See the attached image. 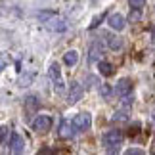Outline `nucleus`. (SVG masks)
Returning <instances> with one entry per match:
<instances>
[{"mask_svg": "<svg viewBox=\"0 0 155 155\" xmlns=\"http://www.w3.org/2000/svg\"><path fill=\"white\" fill-rule=\"evenodd\" d=\"M107 23H109V27L113 29V31H117V33H121L124 29V17L121 14H111L109 19H107Z\"/></svg>", "mask_w": 155, "mask_h": 155, "instance_id": "obj_8", "label": "nucleus"}, {"mask_svg": "<svg viewBox=\"0 0 155 155\" xmlns=\"http://www.w3.org/2000/svg\"><path fill=\"white\" fill-rule=\"evenodd\" d=\"M25 105L33 111V109H37V107H38V100L35 98V96H29V98H25Z\"/></svg>", "mask_w": 155, "mask_h": 155, "instance_id": "obj_16", "label": "nucleus"}, {"mask_svg": "<svg viewBox=\"0 0 155 155\" xmlns=\"http://www.w3.org/2000/svg\"><path fill=\"white\" fill-rule=\"evenodd\" d=\"M142 153H144V151L138 150V147H134V150H128V151H127V155H142Z\"/></svg>", "mask_w": 155, "mask_h": 155, "instance_id": "obj_21", "label": "nucleus"}, {"mask_svg": "<svg viewBox=\"0 0 155 155\" xmlns=\"http://www.w3.org/2000/svg\"><path fill=\"white\" fill-rule=\"evenodd\" d=\"M40 19H48V17H52V14H48V12H42V14H38Z\"/></svg>", "mask_w": 155, "mask_h": 155, "instance_id": "obj_22", "label": "nucleus"}, {"mask_svg": "<svg viewBox=\"0 0 155 155\" xmlns=\"http://www.w3.org/2000/svg\"><path fill=\"white\" fill-rule=\"evenodd\" d=\"M142 15V10H130V21H138Z\"/></svg>", "mask_w": 155, "mask_h": 155, "instance_id": "obj_18", "label": "nucleus"}, {"mask_svg": "<svg viewBox=\"0 0 155 155\" xmlns=\"http://www.w3.org/2000/svg\"><path fill=\"white\" fill-rule=\"evenodd\" d=\"M132 92V82H130V79H119L117 81V86H115V94L117 96H121V98H124V96H128V94Z\"/></svg>", "mask_w": 155, "mask_h": 155, "instance_id": "obj_6", "label": "nucleus"}, {"mask_svg": "<svg viewBox=\"0 0 155 155\" xmlns=\"http://www.w3.org/2000/svg\"><path fill=\"white\" fill-rule=\"evenodd\" d=\"M48 27L52 29V31H56V33H61V31L67 29V23H65L63 19H56V17H54V19L48 21Z\"/></svg>", "mask_w": 155, "mask_h": 155, "instance_id": "obj_12", "label": "nucleus"}, {"mask_svg": "<svg viewBox=\"0 0 155 155\" xmlns=\"http://www.w3.org/2000/svg\"><path fill=\"white\" fill-rule=\"evenodd\" d=\"M10 150H12V153H23L25 151V140L19 134H14L10 140Z\"/></svg>", "mask_w": 155, "mask_h": 155, "instance_id": "obj_10", "label": "nucleus"}, {"mask_svg": "<svg viewBox=\"0 0 155 155\" xmlns=\"http://www.w3.org/2000/svg\"><path fill=\"white\" fill-rule=\"evenodd\" d=\"M77 124L73 121H61V124H59V138H63V140H69V138H73L75 132H77Z\"/></svg>", "mask_w": 155, "mask_h": 155, "instance_id": "obj_4", "label": "nucleus"}, {"mask_svg": "<svg viewBox=\"0 0 155 155\" xmlns=\"http://www.w3.org/2000/svg\"><path fill=\"white\" fill-rule=\"evenodd\" d=\"M48 75H50V81L54 82V86H56V90L58 92H61L63 90V77H61V69H59V65L54 61L50 65V69H48Z\"/></svg>", "mask_w": 155, "mask_h": 155, "instance_id": "obj_2", "label": "nucleus"}, {"mask_svg": "<svg viewBox=\"0 0 155 155\" xmlns=\"http://www.w3.org/2000/svg\"><path fill=\"white\" fill-rule=\"evenodd\" d=\"M107 44H109L111 50H119L123 46V40L119 37H115V35H109V37H107Z\"/></svg>", "mask_w": 155, "mask_h": 155, "instance_id": "obj_14", "label": "nucleus"}, {"mask_svg": "<svg viewBox=\"0 0 155 155\" xmlns=\"http://www.w3.org/2000/svg\"><path fill=\"white\" fill-rule=\"evenodd\" d=\"M128 6H130V10H144L146 0H128Z\"/></svg>", "mask_w": 155, "mask_h": 155, "instance_id": "obj_15", "label": "nucleus"}, {"mask_svg": "<svg viewBox=\"0 0 155 155\" xmlns=\"http://www.w3.org/2000/svg\"><path fill=\"white\" fill-rule=\"evenodd\" d=\"M0 136H2V144L6 146V142H8V127H2V128H0Z\"/></svg>", "mask_w": 155, "mask_h": 155, "instance_id": "obj_19", "label": "nucleus"}, {"mask_svg": "<svg viewBox=\"0 0 155 155\" xmlns=\"http://www.w3.org/2000/svg\"><path fill=\"white\" fill-rule=\"evenodd\" d=\"M100 59H102V44H100V40H94L90 44V52H88V61L94 63Z\"/></svg>", "mask_w": 155, "mask_h": 155, "instance_id": "obj_9", "label": "nucleus"}, {"mask_svg": "<svg viewBox=\"0 0 155 155\" xmlns=\"http://www.w3.org/2000/svg\"><path fill=\"white\" fill-rule=\"evenodd\" d=\"M73 123L77 124L79 130H88L90 124H92V117H90V113H79V115L73 119Z\"/></svg>", "mask_w": 155, "mask_h": 155, "instance_id": "obj_7", "label": "nucleus"}, {"mask_svg": "<svg viewBox=\"0 0 155 155\" xmlns=\"http://www.w3.org/2000/svg\"><path fill=\"white\" fill-rule=\"evenodd\" d=\"M127 119H128V117H127V113H124V111H119V113H115V115H113V121H115V123H117V121H127Z\"/></svg>", "mask_w": 155, "mask_h": 155, "instance_id": "obj_17", "label": "nucleus"}, {"mask_svg": "<svg viewBox=\"0 0 155 155\" xmlns=\"http://www.w3.org/2000/svg\"><path fill=\"white\" fill-rule=\"evenodd\" d=\"M100 94H102V96H109V94H111V90H109V86H105V84H102V86H100Z\"/></svg>", "mask_w": 155, "mask_h": 155, "instance_id": "obj_20", "label": "nucleus"}, {"mask_svg": "<svg viewBox=\"0 0 155 155\" xmlns=\"http://www.w3.org/2000/svg\"><path fill=\"white\" fill-rule=\"evenodd\" d=\"M82 94H84L82 84H81V82H77V81H73V82H71V88H69V100H67V102L69 104H77L82 98Z\"/></svg>", "mask_w": 155, "mask_h": 155, "instance_id": "obj_5", "label": "nucleus"}, {"mask_svg": "<svg viewBox=\"0 0 155 155\" xmlns=\"http://www.w3.org/2000/svg\"><path fill=\"white\" fill-rule=\"evenodd\" d=\"M153 121H155V111H153Z\"/></svg>", "mask_w": 155, "mask_h": 155, "instance_id": "obj_23", "label": "nucleus"}, {"mask_svg": "<svg viewBox=\"0 0 155 155\" xmlns=\"http://www.w3.org/2000/svg\"><path fill=\"white\" fill-rule=\"evenodd\" d=\"M77 61H79V52H77V50H69V52L63 54V63L67 65V67L77 65Z\"/></svg>", "mask_w": 155, "mask_h": 155, "instance_id": "obj_11", "label": "nucleus"}, {"mask_svg": "<svg viewBox=\"0 0 155 155\" xmlns=\"http://www.w3.org/2000/svg\"><path fill=\"white\" fill-rule=\"evenodd\" d=\"M121 144H123V132L121 130H109V132L104 134V146L107 153H117L121 150Z\"/></svg>", "mask_w": 155, "mask_h": 155, "instance_id": "obj_1", "label": "nucleus"}, {"mask_svg": "<svg viewBox=\"0 0 155 155\" xmlns=\"http://www.w3.org/2000/svg\"><path fill=\"white\" fill-rule=\"evenodd\" d=\"M50 128H52V119L48 115H38L33 121V130L38 132V134H46Z\"/></svg>", "mask_w": 155, "mask_h": 155, "instance_id": "obj_3", "label": "nucleus"}, {"mask_svg": "<svg viewBox=\"0 0 155 155\" xmlns=\"http://www.w3.org/2000/svg\"><path fill=\"white\" fill-rule=\"evenodd\" d=\"M98 67H100V73H102L104 77H111L113 75V65L109 61H102V59H100Z\"/></svg>", "mask_w": 155, "mask_h": 155, "instance_id": "obj_13", "label": "nucleus"}]
</instances>
